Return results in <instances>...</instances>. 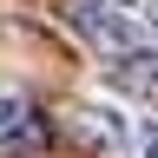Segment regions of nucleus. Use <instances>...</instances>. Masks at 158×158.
<instances>
[{
  "label": "nucleus",
  "instance_id": "f03ea898",
  "mask_svg": "<svg viewBox=\"0 0 158 158\" xmlns=\"http://www.w3.org/2000/svg\"><path fill=\"white\" fill-rule=\"evenodd\" d=\"M112 92H125V99H158V46H125V53H112Z\"/></svg>",
  "mask_w": 158,
  "mask_h": 158
},
{
  "label": "nucleus",
  "instance_id": "7ed1b4c3",
  "mask_svg": "<svg viewBox=\"0 0 158 158\" xmlns=\"http://www.w3.org/2000/svg\"><path fill=\"white\" fill-rule=\"evenodd\" d=\"M27 138H40V118L20 92H0V145H27Z\"/></svg>",
  "mask_w": 158,
  "mask_h": 158
},
{
  "label": "nucleus",
  "instance_id": "423d86ee",
  "mask_svg": "<svg viewBox=\"0 0 158 158\" xmlns=\"http://www.w3.org/2000/svg\"><path fill=\"white\" fill-rule=\"evenodd\" d=\"M138 7H145V20H152V27H158V0H138Z\"/></svg>",
  "mask_w": 158,
  "mask_h": 158
},
{
  "label": "nucleus",
  "instance_id": "20e7f679",
  "mask_svg": "<svg viewBox=\"0 0 158 158\" xmlns=\"http://www.w3.org/2000/svg\"><path fill=\"white\" fill-rule=\"evenodd\" d=\"M79 132H86V138H92L99 152H125V145H132V132L118 125L112 112H79Z\"/></svg>",
  "mask_w": 158,
  "mask_h": 158
},
{
  "label": "nucleus",
  "instance_id": "f257e3e1",
  "mask_svg": "<svg viewBox=\"0 0 158 158\" xmlns=\"http://www.w3.org/2000/svg\"><path fill=\"white\" fill-rule=\"evenodd\" d=\"M73 27L92 40V46H106V53H125V46H138V27L118 7H106V0H73Z\"/></svg>",
  "mask_w": 158,
  "mask_h": 158
},
{
  "label": "nucleus",
  "instance_id": "39448f33",
  "mask_svg": "<svg viewBox=\"0 0 158 158\" xmlns=\"http://www.w3.org/2000/svg\"><path fill=\"white\" fill-rule=\"evenodd\" d=\"M132 145H138V158H158V118H152V125H138Z\"/></svg>",
  "mask_w": 158,
  "mask_h": 158
},
{
  "label": "nucleus",
  "instance_id": "0eeeda50",
  "mask_svg": "<svg viewBox=\"0 0 158 158\" xmlns=\"http://www.w3.org/2000/svg\"><path fill=\"white\" fill-rule=\"evenodd\" d=\"M106 7H132V0H106Z\"/></svg>",
  "mask_w": 158,
  "mask_h": 158
}]
</instances>
